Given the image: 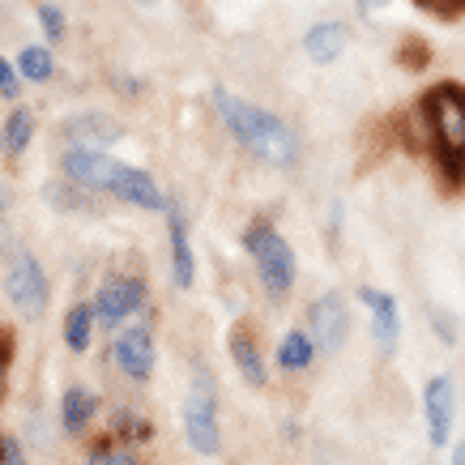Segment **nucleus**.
<instances>
[{
  "instance_id": "a878e982",
  "label": "nucleus",
  "mask_w": 465,
  "mask_h": 465,
  "mask_svg": "<svg viewBox=\"0 0 465 465\" xmlns=\"http://www.w3.org/2000/svg\"><path fill=\"white\" fill-rule=\"evenodd\" d=\"M17 94H22V73H17V64H9V60L0 56V99L14 103Z\"/></svg>"
},
{
  "instance_id": "6e6552de",
  "label": "nucleus",
  "mask_w": 465,
  "mask_h": 465,
  "mask_svg": "<svg viewBox=\"0 0 465 465\" xmlns=\"http://www.w3.org/2000/svg\"><path fill=\"white\" fill-rule=\"evenodd\" d=\"M423 414H427V440L431 449H449L452 423H457V384L452 376H431L423 389Z\"/></svg>"
},
{
  "instance_id": "a211bd4d",
  "label": "nucleus",
  "mask_w": 465,
  "mask_h": 465,
  "mask_svg": "<svg viewBox=\"0 0 465 465\" xmlns=\"http://www.w3.org/2000/svg\"><path fill=\"white\" fill-rule=\"evenodd\" d=\"M94 324H99V316H94V303H73L69 316H64V346H69L73 354L90 351Z\"/></svg>"
},
{
  "instance_id": "1a4fd4ad",
  "label": "nucleus",
  "mask_w": 465,
  "mask_h": 465,
  "mask_svg": "<svg viewBox=\"0 0 465 465\" xmlns=\"http://www.w3.org/2000/svg\"><path fill=\"white\" fill-rule=\"evenodd\" d=\"M112 359H115V367H120V376H128V381H137V384L150 381V376H154V363H158L154 333H150L145 324L124 329L112 346Z\"/></svg>"
},
{
  "instance_id": "39448f33",
  "label": "nucleus",
  "mask_w": 465,
  "mask_h": 465,
  "mask_svg": "<svg viewBox=\"0 0 465 465\" xmlns=\"http://www.w3.org/2000/svg\"><path fill=\"white\" fill-rule=\"evenodd\" d=\"M5 295H9L17 316H26V321H39L43 312H47V273H43V265L30 252H17L9 261Z\"/></svg>"
},
{
  "instance_id": "4be33fe9",
  "label": "nucleus",
  "mask_w": 465,
  "mask_h": 465,
  "mask_svg": "<svg viewBox=\"0 0 465 465\" xmlns=\"http://www.w3.org/2000/svg\"><path fill=\"white\" fill-rule=\"evenodd\" d=\"M17 73L26 77V82H52V73H56V60H52V47H43V43H30L17 52Z\"/></svg>"
},
{
  "instance_id": "f3484780",
  "label": "nucleus",
  "mask_w": 465,
  "mask_h": 465,
  "mask_svg": "<svg viewBox=\"0 0 465 465\" xmlns=\"http://www.w3.org/2000/svg\"><path fill=\"white\" fill-rule=\"evenodd\" d=\"M94 414H99V397L82 389V384H73L64 401H60V427L69 431V436H82L85 427L94 423Z\"/></svg>"
},
{
  "instance_id": "7ed1b4c3",
  "label": "nucleus",
  "mask_w": 465,
  "mask_h": 465,
  "mask_svg": "<svg viewBox=\"0 0 465 465\" xmlns=\"http://www.w3.org/2000/svg\"><path fill=\"white\" fill-rule=\"evenodd\" d=\"M243 248L252 256L256 265V278L265 286L269 299H286L295 291V278H299V261H295V248L286 243V235L278 226L269 223H252L243 231Z\"/></svg>"
},
{
  "instance_id": "aec40b11",
  "label": "nucleus",
  "mask_w": 465,
  "mask_h": 465,
  "mask_svg": "<svg viewBox=\"0 0 465 465\" xmlns=\"http://www.w3.org/2000/svg\"><path fill=\"white\" fill-rule=\"evenodd\" d=\"M312 359H316V341H312V333H303V329H291V333L278 341V367H282V371H303V367H312Z\"/></svg>"
},
{
  "instance_id": "f8f14e48",
  "label": "nucleus",
  "mask_w": 465,
  "mask_h": 465,
  "mask_svg": "<svg viewBox=\"0 0 465 465\" xmlns=\"http://www.w3.org/2000/svg\"><path fill=\"white\" fill-rule=\"evenodd\" d=\"M359 303H367V312H371V338H376V346L384 354H393L397 341H401V308H397V299L389 291H376V286H359Z\"/></svg>"
},
{
  "instance_id": "9b49d317",
  "label": "nucleus",
  "mask_w": 465,
  "mask_h": 465,
  "mask_svg": "<svg viewBox=\"0 0 465 465\" xmlns=\"http://www.w3.org/2000/svg\"><path fill=\"white\" fill-rule=\"evenodd\" d=\"M60 171H64V180L82 183V188H103V193H107V180H112V171H115V158L103 154V150H90V145H64V154H60Z\"/></svg>"
},
{
  "instance_id": "0eeeda50",
  "label": "nucleus",
  "mask_w": 465,
  "mask_h": 465,
  "mask_svg": "<svg viewBox=\"0 0 465 465\" xmlns=\"http://www.w3.org/2000/svg\"><path fill=\"white\" fill-rule=\"evenodd\" d=\"M145 308V282L142 278H128V273H115L99 286L94 295V316H99L103 329H120L128 316H137Z\"/></svg>"
},
{
  "instance_id": "f03ea898",
  "label": "nucleus",
  "mask_w": 465,
  "mask_h": 465,
  "mask_svg": "<svg viewBox=\"0 0 465 465\" xmlns=\"http://www.w3.org/2000/svg\"><path fill=\"white\" fill-rule=\"evenodd\" d=\"M436 150L440 167L452 183L465 180V90L461 85H431L423 107H419Z\"/></svg>"
},
{
  "instance_id": "f257e3e1",
  "label": "nucleus",
  "mask_w": 465,
  "mask_h": 465,
  "mask_svg": "<svg viewBox=\"0 0 465 465\" xmlns=\"http://www.w3.org/2000/svg\"><path fill=\"white\" fill-rule=\"evenodd\" d=\"M210 103L218 107V120L231 128V137H235L243 150H252L261 163L282 167V171L299 167V158H303V137L286 124L282 115L265 112V107H256V103L231 94V90H223V85H213L210 90Z\"/></svg>"
},
{
  "instance_id": "6ab92c4d",
  "label": "nucleus",
  "mask_w": 465,
  "mask_h": 465,
  "mask_svg": "<svg viewBox=\"0 0 465 465\" xmlns=\"http://www.w3.org/2000/svg\"><path fill=\"white\" fill-rule=\"evenodd\" d=\"M85 193H90V188H82V183H73V180H52L43 188L47 205L60 213H94V201L85 197Z\"/></svg>"
},
{
  "instance_id": "7c9ffc66",
  "label": "nucleus",
  "mask_w": 465,
  "mask_h": 465,
  "mask_svg": "<svg viewBox=\"0 0 465 465\" xmlns=\"http://www.w3.org/2000/svg\"><path fill=\"white\" fill-rule=\"evenodd\" d=\"M449 465H465V440L461 444H452V461Z\"/></svg>"
},
{
  "instance_id": "dca6fc26",
  "label": "nucleus",
  "mask_w": 465,
  "mask_h": 465,
  "mask_svg": "<svg viewBox=\"0 0 465 465\" xmlns=\"http://www.w3.org/2000/svg\"><path fill=\"white\" fill-rule=\"evenodd\" d=\"M231 359L240 367L243 384H252V389H265L269 384V367H265V359H261V346H256V338L248 329H235V333H231Z\"/></svg>"
},
{
  "instance_id": "bb28decb",
  "label": "nucleus",
  "mask_w": 465,
  "mask_h": 465,
  "mask_svg": "<svg viewBox=\"0 0 465 465\" xmlns=\"http://www.w3.org/2000/svg\"><path fill=\"white\" fill-rule=\"evenodd\" d=\"M39 22H43V30H47L52 43L64 39V14H60L56 5H39Z\"/></svg>"
},
{
  "instance_id": "5701e85b",
  "label": "nucleus",
  "mask_w": 465,
  "mask_h": 465,
  "mask_svg": "<svg viewBox=\"0 0 465 465\" xmlns=\"http://www.w3.org/2000/svg\"><path fill=\"white\" fill-rule=\"evenodd\" d=\"M112 436L115 444H145V440L154 436V427H150V419L145 414H137V410H115V419H112Z\"/></svg>"
},
{
  "instance_id": "20e7f679",
  "label": "nucleus",
  "mask_w": 465,
  "mask_h": 465,
  "mask_svg": "<svg viewBox=\"0 0 465 465\" xmlns=\"http://www.w3.org/2000/svg\"><path fill=\"white\" fill-rule=\"evenodd\" d=\"M183 436L193 444V452L213 457L223 449V427H218V393H213V376L205 367L193 371V389L183 401Z\"/></svg>"
},
{
  "instance_id": "412c9836",
  "label": "nucleus",
  "mask_w": 465,
  "mask_h": 465,
  "mask_svg": "<svg viewBox=\"0 0 465 465\" xmlns=\"http://www.w3.org/2000/svg\"><path fill=\"white\" fill-rule=\"evenodd\" d=\"M30 137H35V115L26 107H17V112L5 115V128H0V145H5V154L9 158H22L26 154Z\"/></svg>"
},
{
  "instance_id": "c85d7f7f",
  "label": "nucleus",
  "mask_w": 465,
  "mask_h": 465,
  "mask_svg": "<svg viewBox=\"0 0 465 465\" xmlns=\"http://www.w3.org/2000/svg\"><path fill=\"white\" fill-rule=\"evenodd\" d=\"M9 351H14V341L0 338V393H5V376H9Z\"/></svg>"
},
{
  "instance_id": "b1692460",
  "label": "nucleus",
  "mask_w": 465,
  "mask_h": 465,
  "mask_svg": "<svg viewBox=\"0 0 465 465\" xmlns=\"http://www.w3.org/2000/svg\"><path fill=\"white\" fill-rule=\"evenodd\" d=\"M85 465H137V452L128 449V444H115V440H103L90 449Z\"/></svg>"
},
{
  "instance_id": "ddd939ff",
  "label": "nucleus",
  "mask_w": 465,
  "mask_h": 465,
  "mask_svg": "<svg viewBox=\"0 0 465 465\" xmlns=\"http://www.w3.org/2000/svg\"><path fill=\"white\" fill-rule=\"evenodd\" d=\"M167 243H171V278L180 291L197 282V256H193V235H188V218H183L180 201L167 205Z\"/></svg>"
},
{
  "instance_id": "393cba45",
  "label": "nucleus",
  "mask_w": 465,
  "mask_h": 465,
  "mask_svg": "<svg viewBox=\"0 0 465 465\" xmlns=\"http://www.w3.org/2000/svg\"><path fill=\"white\" fill-rule=\"evenodd\" d=\"M431 329H436V338L444 341V346H457V338H461V329H457V316H452V312L431 308Z\"/></svg>"
},
{
  "instance_id": "9d476101",
  "label": "nucleus",
  "mask_w": 465,
  "mask_h": 465,
  "mask_svg": "<svg viewBox=\"0 0 465 465\" xmlns=\"http://www.w3.org/2000/svg\"><path fill=\"white\" fill-rule=\"evenodd\" d=\"M107 193L120 197L124 205H142V210H167L171 201L167 193L158 188V180L142 167H128V163H115L112 180H107Z\"/></svg>"
},
{
  "instance_id": "c756f323",
  "label": "nucleus",
  "mask_w": 465,
  "mask_h": 465,
  "mask_svg": "<svg viewBox=\"0 0 465 465\" xmlns=\"http://www.w3.org/2000/svg\"><path fill=\"white\" fill-rule=\"evenodd\" d=\"M384 5H389V0H354L359 14H376V9H384Z\"/></svg>"
},
{
  "instance_id": "4468645a",
  "label": "nucleus",
  "mask_w": 465,
  "mask_h": 465,
  "mask_svg": "<svg viewBox=\"0 0 465 465\" xmlns=\"http://www.w3.org/2000/svg\"><path fill=\"white\" fill-rule=\"evenodd\" d=\"M124 137V128L115 124L112 115L103 112H82V115H69L64 124H60V142L69 145H90V150H107Z\"/></svg>"
},
{
  "instance_id": "2eb2a0df",
  "label": "nucleus",
  "mask_w": 465,
  "mask_h": 465,
  "mask_svg": "<svg viewBox=\"0 0 465 465\" xmlns=\"http://www.w3.org/2000/svg\"><path fill=\"white\" fill-rule=\"evenodd\" d=\"M346 43H351V30H346V22L329 17V22H316V26L303 35V52H308L312 64H333V60H341Z\"/></svg>"
},
{
  "instance_id": "cd10ccee",
  "label": "nucleus",
  "mask_w": 465,
  "mask_h": 465,
  "mask_svg": "<svg viewBox=\"0 0 465 465\" xmlns=\"http://www.w3.org/2000/svg\"><path fill=\"white\" fill-rule=\"evenodd\" d=\"M0 465H26V452H22L17 436H0Z\"/></svg>"
},
{
  "instance_id": "423d86ee",
  "label": "nucleus",
  "mask_w": 465,
  "mask_h": 465,
  "mask_svg": "<svg viewBox=\"0 0 465 465\" xmlns=\"http://www.w3.org/2000/svg\"><path fill=\"white\" fill-rule=\"evenodd\" d=\"M308 333L316 341V351L321 354H338L351 338V308H346V299L338 291H324L321 299H312L308 303Z\"/></svg>"
}]
</instances>
